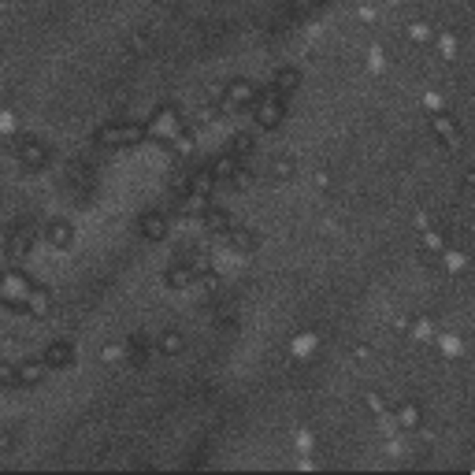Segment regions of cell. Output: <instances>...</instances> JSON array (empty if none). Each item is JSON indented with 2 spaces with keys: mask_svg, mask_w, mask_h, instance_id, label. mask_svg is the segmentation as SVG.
Returning <instances> with one entry per match:
<instances>
[{
  "mask_svg": "<svg viewBox=\"0 0 475 475\" xmlns=\"http://www.w3.org/2000/svg\"><path fill=\"white\" fill-rule=\"evenodd\" d=\"M145 130H149V141H156L160 149H171V141L186 130V119H182L175 108H156Z\"/></svg>",
  "mask_w": 475,
  "mask_h": 475,
  "instance_id": "obj_1",
  "label": "cell"
},
{
  "mask_svg": "<svg viewBox=\"0 0 475 475\" xmlns=\"http://www.w3.org/2000/svg\"><path fill=\"white\" fill-rule=\"evenodd\" d=\"M145 138H149V130L138 123H108L97 130V145H104V149H134Z\"/></svg>",
  "mask_w": 475,
  "mask_h": 475,
  "instance_id": "obj_2",
  "label": "cell"
},
{
  "mask_svg": "<svg viewBox=\"0 0 475 475\" xmlns=\"http://www.w3.org/2000/svg\"><path fill=\"white\" fill-rule=\"evenodd\" d=\"M30 289H34V282L26 279L19 268L0 271V305H8V308H26V301H30Z\"/></svg>",
  "mask_w": 475,
  "mask_h": 475,
  "instance_id": "obj_3",
  "label": "cell"
},
{
  "mask_svg": "<svg viewBox=\"0 0 475 475\" xmlns=\"http://www.w3.org/2000/svg\"><path fill=\"white\" fill-rule=\"evenodd\" d=\"M286 93H279V89H260L256 93V100H253V115H256V123L263 126V130H275L282 123V115H286V100H282Z\"/></svg>",
  "mask_w": 475,
  "mask_h": 475,
  "instance_id": "obj_4",
  "label": "cell"
},
{
  "mask_svg": "<svg viewBox=\"0 0 475 475\" xmlns=\"http://www.w3.org/2000/svg\"><path fill=\"white\" fill-rule=\"evenodd\" d=\"M431 130H434V138H438V141H445V149H460V141H464L460 123L450 112H434L431 115Z\"/></svg>",
  "mask_w": 475,
  "mask_h": 475,
  "instance_id": "obj_5",
  "label": "cell"
},
{
  "mask_svg": "<svg viewBox=\"0 0 475 475\" xmlns=\"http://www.w3.org/2000/svg\"><path fill=\"white\" fill-rule=\"evenodd\" d=\"M30 249H34V227H30V223H19V227L4 238V253L11 260H26V256H30Z\"/></svg>",
  "mask_w": 475,
  "mask_h": 475,
  "instance_id": "obj_6",
  "label": "cell"
},
{
  "mask_svg": "<svg viewBox=\"0 0 475 475\" xmlns=\"http://www.w3.org/2000/svg\"><path fill=\"white\" fill-rule=\"evenodd\" d=\"M260 89L249 82V78H234V82H227V104H230V112L234 108H249V104L256 100Z\"/></svg>",
  "mask_w": 475,
  "mask_h": 475,
  "instance_id": "obj_7",
  "label": "cell"
},
{
  "mask_svg": "<svg viewBox=\"0 0 475 475\" xmlns=\"http://www.w3.org/2000/svg\"><path fill=\"white\" fill-rule=\"evenodd\" d=\"M138 227H141V234L149 238V242H164V238H167V216L160 212V208H149V212L141 216Z\"/></svg>",
  "mask_w": 475,
  "mask_h": 475,
  "instance_id": "obj_8",
  "label": "cell"
},
{
  "mask_svg": "<svg viewBox=\"0 0 475 475\" xmlns=\"http://www.w3.org/2000/svg\"><path fill=\"white\" fill-rule=\"evenodd\" d=\"M48 375V364H45V356L41 360H19L15 364V379H19V386H37Z\"/></svg>",
  "mask_w": 475,
  "mask_h": 475,
  "instance_id": "obj_9",
  "label": "cell"
},
{
  "mask_svg": "<svg viewBox=\"0 0 475 475\" xmlns=\"http://www.w3.org/2000/svg\"><path fill=\"white\" fill-rule=\"evenodd\" d=\"M445 245H450V234L445 230H434V227L419 230V249H424V256H442Z\"/></svg>",
  "mask_w": 475,
  "mask_h": 475,
  "instance_id": "obj_10",
  "label": "cell"
},
{
  "mask_svg": "<svg viewBox=\"0 0 475 475\" xmlns=\"http://www.w3.org/2000/svg\"><path fill=\"white\" fill-rule=\"evenodd\" d=\"M193 279H197V271H193L190 260H175V263H171V271L164 275V282H167L171 289H186Z\"/></svg>",
  "mask_w": 475,
  "mask_h": 475,
  "instance_id": "obj_11",
  "label": "cell"
},
{
  "mask_svg": "<svg viewBox=\"0 0 475 475\" xmlns=\"http://www.w3.org/2000/svg\"><path fill=\"white\" fill-rule=\"evenodd\" d=\"M15 156H19L26 167H45V164H48V152H45L41 141H19Z\"/></svg>",
  "mask_w": 475,
  "mask_h": 475,
  "instance_id": "obj_12",
  "label": "cell"
},
{
  "mask_svg": "<svg viewBox=\"0 0 475 475\" xmlns=\"http://www.w3.org/2000/svg\"><path fill=\"white\" fill-rule=\"evenodd\" d=\"M201 219H204V227H208V230H212V234H227V230L234 227V219H230V212H227V208H216V204H208Z\"/></svg>",
  "mask_w": 475,
  "mask_h": 475,
  "instance_id": "obj_13",
  "label": "cell"
},
{
  "mask_svg": "<svg viewBox=\"0 0 475 475\" xmlns=\"http://www.w3.org/2000/svg\"><path fill=\"white\" fill-rule=\"evenodd\" d=\"M74 360V349L67 346V341H52V346L45 349V364L48 367H67Z\"/></svg>",
  "mask_w": 475,
  "mask_h": 475,
  "instance_id": "obj_14",
  "label": "cell"
},
{
  "mask_svg": "<svg viewBox=\"0 0 475 475\" xmlns=\"http://www.w3.org/2000/svg\"><path fill=\"white\" fill-rule=\"evenodd\" d=\"M26 312H30V315H48V312H52V294H48L45 286H34V289H30Z\"/></svg>",
  "mask_w": 475,
  "mask_h": 475,
  "instance_id": "obj_15",
  "label": "cell"
},
{
  "mask_svg": "<svg viewBox=\"0 0 475 475\" xmlns=\"http://www.w3.org/2000/svg\"><path fill=\"white\" fill-rule=\"evenodd\" d=\"M438 260L445 263V271H450V275H460V271H464V268H468V253H464V249H457L453 242H450V245H445V253H442Z\"/></svg>",
  "mask_w": 475,
  "mask_h": 475,
  "instance_id": "obj_16",
  "label": "cell"
},
{
  "mask_svg": "<svg viewBox=\"0 0 475 475\" xmlns=\"http://www.w3.org/2000/svg\"><path fill=\"white\" fill-rule=\"evenodd\" d=\"M398 424H401L405 431H416L419 424H424V408H419L416 401H405V405L398 408Z\"/></svg>",
  "mask_w": 475,
  "mask_h": 475,
  "instance_id": "obj_17",
  "label": "cell"
},
{
  "mask_svg": "<svg viewBox=\"0 0 475 475\" xmlns=\"http://www.w3.org/2000/svg\"><path fill=\"white\" fill-rule=\"evenodd\" d=\"M223 238H227V242H230L234 249H242V253H253V249H256V234H253V230H245V227H230Z\"/></svg>",
  "mask_w": 475,
  "mask_h": 475,
  "instance_id": "obj_18",
  "label": "cell"
},
{
  "mask_svg": "<svg viewBox=\"0 0 475 475\" xmlns=\"http://www.w3.org/2000/svg\"><path fill=\"white\" fill-rule=\"evenodd\" d=\"M279 93H294V89L301 86V71L297 67H279L275 71V82H271Z\"/></svg>",
  "mask_w": 475,
  "mask_h": 475,
  "instance_id": "obj_19",
  "label": "cell"
},
{
  "mask_svg": "<svg viewBox=\"0 0 475 475\" xmlns=\"http://www.w3.org/2000/svg\"><path fill=\"white\" fill-rule=\"evenodd\" d=\"M45 238H48L56 249H67L71 238H74V230H71V223H48V227H45Z\"/></svg>",
  "mask_w": 475,
  "mask_h": 475,
  "instance_id": "obj_20",
  "label": "cell"
},
{
  "mask_svg": "<svg viewBox=\"0 0 475 475\" xmlns=\"http://www.w3.org/2000/svg\"><path fill=\"white\" fill-rule=\"evenodd\" d=\"M234 171H238V156H234V152H223L219 160L212 164L216 182H230V178H234Z\"/></svg>",
  "mask_w": 475,
  "mask_h": 475,
  "instance_id": "obj_21",
  "label": "cell"
},
{
  "mask_svg": "<svg viewBox=\"0 0 475 475\" xmlns=\"http://www.w3.org/2000/svg\"><path fill=\"white\" fill-rule=\"evenodd\" d=\"M408 41H416V45H427V41H434L431 22H424V19H412V22H408Z\"/></svg>",
  "mask_w": 475,
  "mask_h": 475,
  "instance_id": "obj_22",
  "label": "cell"
},
{
  "mask_svg": "<svg viewBox=\"0 0 475 475\" xmlns=\"http://www.w3.org/2000/svg\"><path fill=\"white\" fill-rule=\"evenodd\" d=\"M190 178H193L190 186H193L197 193H204V197H208V193L216 190V175H212V167H201V171H193Z\"/></svg>",
  "mask_w": 475,
  "mask_h": 475,
  "instance_id": "obj_23",
  "label": "cell"
},
{
  "mask_svg": "<svg viewBox=\"0 0 475 475\" xmlns=\"http://www.w3.org/2000/svg\"><path fill=\"white\" fill-rule=\"evenodd\" d=\"M256 149V141H253V134H245V130H238V134L230 138V152L234 156H249Z\"/></svg>",
  "mask_w": 475,
  "mask_h": 475,
  "instance_id": "obj_24",
  "label": "cell"
},
{
  "mask_svg": "<svg viewBox=\"0 0 475 475\" xmlns=\"http://www.w3.org/2000/svg\"><path fill=\"white\" fill-rule=\"evenodd\" d=\"M160 353H164V356L182 353V334H178V331H164V334H160Z\"/></svg>",
  "mask_w": 475,
  "mask_h": 475,
  "instance_id": "obj_25",
  "label": "cell"
},
{
  "mask_svg": "<svg viewBox=\"0 0 475 475\" xmlns=\"http://www.w3.org/2000/svg\"><path fill=\"white\" fill-rule=\"evenodd\" d=\"M193 145H197V141H193V130L186 126V130H182V134H178L175 141H171V149H175V152H182V156H190V152H193Z\"/></svg>",
  "mask_w": 475,
  "mask_h": 475,
  "instance_id": "obj_26",
  "label": "cell"
},
{
  "mask_svg": "<svg viewBox=\"0 0 475 475\" xmlns=\"http://www.w3.org/2000/svg\"><path fill=\"white\" fill-rule=\"evenodd\" d=\"M434 41H438V48H442V56H445V60H453V56H457V37H453L450 30H445V34H434Z\"/></svg>",
  "mask_w": 475,
  "mask_h": 475,
  "instance_id": "obj_27",
  "label": "cell"
},
{
  "mask_svg": "<svg viewBox=\"0 0 475 475\" xmlns=\"http://www.w3.org/2000/svg\"><path fill=\"white\" fill-rule=\"evenodd\" d=\"M271 175L275 178H289V175H294V160H289V156H275V160H271Z\"/></svg>",
  "mask_w": 475,
  "mask_h": 475,
  "instance_id": "obj_28",
  "label": "cell"
},
{
  "mask_svg": "<svg viewBox=\"0 0 475 475\" xmlns=\"http://www.w3.org/2000/svg\"><path fill=\"white\" fill-rule=\"evenodd\" d=\"M208 100L216 104V108H223V112H230V104H227V86H208Z\"/></svg>",
  "mask_w": 475,
  "mask_h": 475,
  "instance_id": "obj_29",
  "label": "cell"
},
{
  "mask_svg": "<svg viewBox=\"0 0 475 475\" xmlns=\"http://www.w3.org/2000/svg\"><path fill=\"white\" fill-rule=\"evenodd\" d=\"M230 182H234V186H238V190H245V186H253V171H249V167H238V171H234V178H230Z\"/></svg>",
  "mask_w": 475,
  "mask_h": 475,
  "instance_id": "obj_30",
  "label": "cell"
},
{
  "mask_svg": "<svg viewBox=\"0 0 475 475\" xmlns=\"http://www.w3.org/2000/svg\"><path fill=\"white\" fill-rule=\"evenodd\" d=\"M427 334H434V327H431L427 315H419V320L412 323V338H427Z\"/></svg>",
  "mask_w": 475,
  "mask_h": 475,
  "instance_id": "obj_31",
  "label": "cell"
},
{
  "mask_svg": "<svg viewBox=\"0 0 475 475\" xmlns=\"http://www.w3.org/2000/svg\"><path fill=\"white\" fill-rule=\"evenodd\" d=\"M364 401H367V408H375L379 416H386V408H382V398H379V393H367Z\"/></svg>",
  "mask_w": 475,
  "mask_h": 475,
  "instance_id": "obj_32",
  "label": "cell"
},
{
  "mask_svg": "<svg viewBox=\"0 0 475 475\" xmlns=\"http://www.w3.org/2000/svg\"><path fill=\"white\" fill-rule=\"evenodd\" d=\"M119 356H123V349H115V346H104V360H108V364H115Z\"/></svg>",
  "mask_w": 475,
  "mask_h": 475,
  "instance_id": "obj_33",
  "label": "cell"
},
{
  "mask_svg": "<svg viewBox=\"0 0 475 475\" xmlns=\"http://www.w3.org/2000/svg\"><path fill=\"white\" fill-rule=\"evenodd\" d=\"M353 356H360V360H367V356H372V349H367V346H353Z\"/></svg>",
  "mask_w": 475,
  "mask_h": 475,
  "instance_id": "obj_34",
  "label": "cell"
},
{
  "mask_svg": "<svg viewBox=\"0 0 475 475\" xmlns=\"http://www.w3.org/2000/svg\"><path fill=\"white\" fill-rule=\"evenodd\" d=\"M464 186H468V190H475V171H464Z\"/></svg>",
  "mask_w": 475,
  "mask_h": 475,
  "instance_id": "obj_35",
  "label": "cell"
},
{
  "mask_svg": "<svg viewBox=\"0 0 475 475\" xmlns=\"http://www.w3.org/2000/svg\"><path fill=\"white\" fill-rule=\"evenodd\" d=\"M0 450H11V434H0Z\"/></svg>",
  "mask_w": 475,
  "mask_h": 475,
  "instance_id": "obj_36",
  "label": "cell"
},
{
  "mask_svg": "<svg viewBox=\"0 0 475 475\" xmlns=\"http://www.w3.org/2000/svg\"><path fill=\"white\" fill-rule=\"evenodd\" d=\"M0 130H11V115H0Z\"/></svg>",
  "mask_w": 475,
  "mask_h": 475,
  "instance_id": "obj_37",
  "label": "cell"
},
{
  "mask_svg": "<svg viewBox=\"0 0 475 475\" xmlns=\"http://www.w3.org/2000/svg\"><path fill=\"white\" fill-rule=\"evenodd\" d=\"M297 4H320V0H297Z\"/></svg>",
  "mask_w": 475,
  "mask_h": 475,
  "instance_id": "obj_38",
  "label": "cell"
}]
</instances>
